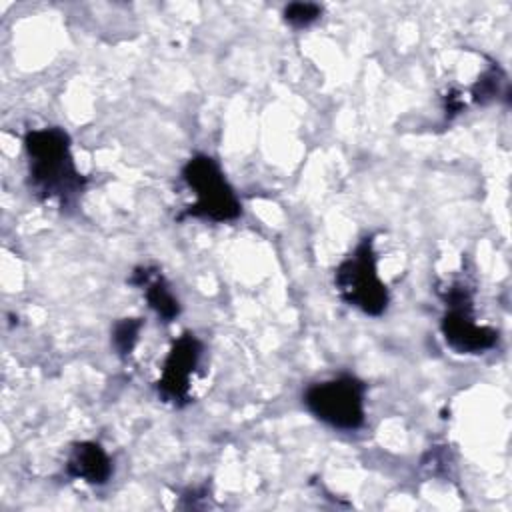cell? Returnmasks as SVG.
<instances>
[{"label": "cell", "instance_id": "2", "mask_svg": "<svg viewBox=\"0 0 512 512\" xmlns=\"http://www.w3.org/2000/svg\"><path fill=\"white\" fill-rule=\"evenodd\" d=\"M182 180L194 190L196 202L190 204L180 218L192 216L212 222H228L242 214V204L236 192L212 156L194 154L182 168Z\"/></svg>", "mask_w": 512, "mask_h": 512}, {"label": "cell", "instance_id": "8", "mask_svg": "<svg viewBox=\"0 0 512 512\" xmlns=\"http://www.w3.org/2000/svg\"><path fill=\"white\" fill-rule=\"evenodd\" d=\"M128 282L144 292L148 306L164 322H172L180 314V304H178L176 296L172 294V290H170L168 282L164 280V276L158 272V268H154V266H138L132 272Z\"/></svg>", "mask_w": 512, "mask_h": 512}, {"label": "cell", "instance_id": "3", "mask_svg": "<svg viewBox=\"0 0 512 512\" xmlns=\"http://www.w3.org/2000/svg\"><path fill=\"white\" fill-rule=\"evenodd\" d=\"M334 286L340 298L368 316H380L388 308V290L378 276L372 236L360 240L334 272Z\"/></svg>", "mask_w": 512, "mask_h": 512}, {"label": "cell", "instance_id": "6", "mask_svg": "<svg viewBox=\"0 0 512 512\" xmlns=\"http://www.w3.org/2000/svg\"><path fill=\"white\" fill-rule=\"evenodd\" d=\"M200 356L202 342L192 332H184L172 342L156 384L162 400L174 406H184L190 402V378L198 368Z\"/></svg>", "mask_w": 512, "mask_h": 512}, {"label": "cell", "instance_id": "4", "mask_svg": "<svg viewBox=\"0 0 512 512\" xmlns=\"http://www.w3.org/2000/svg\"><path fill=\"white\" fill-rule=\"evenodd\" d=\"M366 384L352 374L310 384L302 402L312 416L338 430H358L364 424Z\"/></svg>", "mask_w": 512, "mask_h": 512}, {"label": "cell", "instance_id": "5", "mask_svg": "<svg viewBox=\"0 0 512 512\" xmlns=\"http://www.w3.org/2000/svg\"><path fill=\"white\" fill-rule=\"evenodd\" d=\"M440 296L446 304L440 330L450 348L460 354H478L490 350L496 344L498 332L476 322L472 292L466 284H450L440 290Z\"/></svg>", "mask_w": 512, "mask_h": 512}, {"label": "cell", "instance_id": "7", "mask_svg": "<svg viewBox=\"0 0 512 512\" xmlns=\"http://www.w3.org/2000/svg\"><path fill=\"white\" fill-rule=\"evenodd\" d=\"M66 474L102 486L112 476V460L98 442H76L66 460Z\"/></svg>", "mask_w": 512, "mask_h": 512}, {"label": "cell", "instance_id": "10", "mask_svg": "<svg viewBox=\"0 0 512 512\" xmlns=\"http://www.w3.org/2000/svg\"><path fill=\"white\" fill-rule=\"evenodd\" d=\"M320 14H322V6L314 2H290L282 12L284 20L294 28L310 26L320 18Z\"/></svg>", "mask_w": 512, "mask_h": 512}, {"label": "cell", "instance_id": "9", "mask_svg": "<svg viewBox=\"0 0 512 512\" xmlns=\"http://www.w3.org/2000/svg\"><path fill=\"white\" fill-rule=\"evenodd\" d=\"M142 318H122L112 328V344L120 356H126L134 350L138 334L142 330Z\"/></svg>", "mask_w": 512, "mask_h": 512}, {"label": "cell", "instance_id": "1", "mask_svg": "<svg viewBox=\"0 0 512 512\" xmlns=\"http://www.w3.org/2000/svg\"><path fill=\"white\" fill-rule=\"evenodd\" d=\"M28 156V184L40 200H58L60 206H70L84 190L86 178L78 172L72 152L70 136L58 128L28 130L24 136Z\"/></svg>", "mask_w": 512, "mask_h": 512}]
</instances>
